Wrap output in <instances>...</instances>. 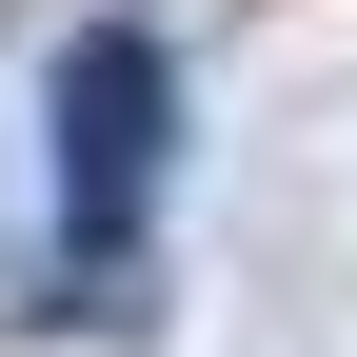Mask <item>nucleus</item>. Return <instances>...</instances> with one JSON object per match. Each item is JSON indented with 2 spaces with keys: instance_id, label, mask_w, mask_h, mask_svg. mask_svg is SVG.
I'll list each match as a JSON object with an SVG mask.
<instances>
[{
  "instance_id": "obj_1",
  "label": "nucleus",
  "mask_w": 357,
  "mask_h": 357,
  "mask_svg": "<svg viewBox=\"0 0 357 357\" xmlns=\"http://www.w3.org/2000/svg\"><path fill=\"white\" fill-rule=\"evenodd\" d=\"M159 139H178V60H159V40H79V60H60V218H79V238H139Z\"/></svg>"
}]
</instances>
